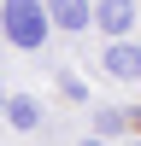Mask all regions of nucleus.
Here are the masks:
<instances>
[{
  "mask_svg": "<svg viewBox=\"0 0 141 146\" xmlns=\"http://www.w3.org/2000/svg\"><path fill=\"white\" fill-rule=\"evenodd\" d=\"M0 111H6V88H0Z\"/></svg>",
  "mask_w": 141,
  "mask_h": 146,
  "instance_id": "nucleus-8",
  "label": "nucleus"
},
{
  "mask_svg": "<svg viewBox=\"0 0 141 146\" xmlns=\"http://www.w3.org/2000/svg\"><path fill=\"white\" fill-rule=\"evenodd\" d=\"M94 23H100L112 41H124L129 23H135V0H100V6H94Z\"/></svg>",
  "mask_w": 141,
  "mask_h": 146,
  "instance_id": "nucleus-2",
  "label": "nucleus"
},
{
  "mask_svg": "<svg viewBox=\"0 0 141 146\" xmlns=\"http://www.w3.org/2000/svg\"><path fill=\"white\" fill-rule=\"evenodd\" d=\"M124 123H129V129H141V105H129V111H124Z\"/></svg>",
  "mask_w": 141,
  "mask_h": 146,
  "instance_id": "nucleus-6",
  "label": "nucleus"
},
{
  "mask_svg": "<svg viewBox=\"0 0 141 146\" xmlns=\"http://www.w3.org/2000/svg\"><path fill=\"white\" fill-rule=\"evenodd\" d=\"M106 70H112L117 82H141V47L112 41V47H106Z\"/></svg>",
  "mask_w": 141,
  "mask_h": 146,
  "instance_id": "nucleus-4",
  "label": "nucleus"
},
{
  "mask_svg": "<svg viewBox=\"0 0 141 146\" xmlns=\"http://www.w3.org/2000/svg\"><path fill=\"white\" fill-rule=\"evenodd\" d=\"M6 117H12V129H23V135L41 129V105H35L30 94H12V100H6Z\"/></svg>",
  "mask_w": 141,
  "mask_h": 146,
  "instance_id": "nucleus-5",
  "label": "nucleus"
},
{
  "mask_svg": "<svg viewBox=\"0 0 141 146\" xmlns=\"http://www.w3.org/2000/svg\"><path fill=\"white\" fill-rule=\"evenodd\" d=\"M0 29H6V41H12V47L35 53V47L47 41V29H53L47 0H0Z\"/></svg>",
  "mask_w": 141,
  "mask_h": 146,
  "instance_id": "nucleus-1",
  "label": "nucleus"
},
{
  "mask_svg": "<svg viewBox=\"0 0 141 146\" xmlns=\"http://www.w3.org/2000/svg\"><path fill=\"white\" fill-rule=\"evenodd\" d=\"M82 146H112V140H82Z\"/></svg>",
  "mask_w": 141,
  "mask_h": 146,
  "instance_id": "nucleus-7",
  "label": "nucleus"
},
{
  "mask_svg": "<svg viewBox=\"0 0 141 146\" xmlns=\"http://www.w3.org/2000/svg\"><path fill=\"white\" fill-rule=\"evenodd\" d=\"M47 18L59 23V29H70V35H82L94 23V12H88V0H47Z\"/></svg>",
  "mask_w": 141,
  "mask_h": 146,
  "instance_id": "nucleus-3",
  "label": "nucleus"
}]
</instances>
